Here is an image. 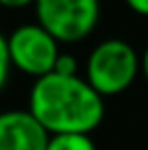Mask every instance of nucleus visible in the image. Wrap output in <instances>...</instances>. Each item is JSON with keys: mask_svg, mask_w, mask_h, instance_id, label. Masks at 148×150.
<instances>
[{"mask_svg": "<svg viewBox=\"0 0 148 150\" xmlns=\"http://www.w3.org/2000/svg\"><path fill=\"white\" fill-rule=\"evenodd\" d=\"M28 111L50 135H89L105 117V98L83 76L50 72L35 79L28 94Z\"/></svg>", "mask_w": 148, "mask_h": 150, "instance_id": "nucleus-1", "label": "nucleus"}, {"mask_svg": "<svg viewBox=\"0 0 148 150\" xmlns=\"http://www.w3.org/2000/svg\"><path fill=\"white\" fill-rule=\"evenodd\" d=\"M140 72V57L126 39H103L91 48L85 63V79L100 96H113L131 87Z\"/></svg>", "mask_w": 148, "mask_h": 150, "instance_id": "nucleus-2", "label": "nucleus"}, {"mask_svg": "<svg viewBox=\"0 0 148 150\" xmlns=\"http://www.w3.org/2000/svg\"><path fill=\"white\" fill-rule=\"evenodd\" d=\"M35 15L57 41H79L98 24L100 0H35Z\"/></svg>", "mask_w": 148, "mask_h": 150, "instance_id": "nucleus-3", "label": "nucleus"}, {"mask_svg": "<svg viewBox=\"0 0 148 150\" xmlns=\"http://www.w3.org/2000/svg\"><path fill=\"white\" fill-rule=\"evenodd\" d=\"M9 61L13 68L33 76L50 74L59 57V44L39 24H20L7 37Z\"/></svg>", "mask_w": 148, "mask_h": 150, "instance_id": "nucleus-4", "label": "nucleus"}, {"mask_svg": "<svg viewBox=\"0 0 148 150\" xmlns=\"http://www.w3.org/2000/svg\"><path fill=\"white\" fill-rule=\"evenodd\" d=\"M50 133L28 109L0 113V150H46Z\"/></svg>", "mask_w": 148, "mask_h": 150, "instance_id": "nucleus-5", "label": "nucleus"}, {"mask_svg": "<svg viewBox=\"0 0 148 150\" xmlns=\"http://www.w3.org/2000/svg\"><path fill=\"white\" fill-rule=\"evenodd\" d=\"M46 150H96V144L89 135L83 133H63V135H50Z\"/></svg>", "mask_w": 148, "mask_h": 150, "instance_id": "nucleus-6", "label": "nucleus"}, {"mask_svg": "<svg viewBox=\"0 0 148 150\" xmlns=\"http://www.w3.org/2000/svg\"><path fill=\"white\" fill-rule=\"evenodd\" d=\"M76 70H79V63H76V59L72 54L68 52H59L57 61H55V68L52 72L59 76H76Z\"/></svg>", "mask_w": 148, "mask_h": 150, "instance_id": "nucleus-7", "label": "nucleus"}, {"mask_svg": "<svg viewBox=\"0 0 148 150\" xmlns=\"http://www.w3.org/2000/svg\"><path fill=\"white\" fill-rule=\"evenodd\" d=\"M9 70H11V61H9V50H7V37L0 33V89L7 85Z\"/></svg>", "mask_w": 148, "mask_h": 150, "instance_id": "nucleus-8", "label": "nucleus"}, {"mask_svg": "<svg viewBox=\"0 0 148 150\" xmlns=\"http://www.w3.org/2000/svg\"><path fill=\"white\" fill-rule=\"evenodd\" d=\"M126 4H129V7L133 9L135 13L148 15V0H126Z\"/></svg>", "mask_w": 148, "mask_h": 150, "instance_id": "nucleus-9", "label": "nucleus"}, {"mask_svg": "<svg viewBox=\"0 0 148 150\" xmlns=\"http://www.w3.org/2000/svg\"><path fill=\"white\" fill-rule=\"evenodd\" d=\"M26 4H35V0H0V7H9V9H20Z\"/></svg>", "mask_w": 148, "mask_h": 150, "instance_id": "nucleus-10", "label": "nucleus"}, {"mask_svg": "<svg viewBox=\"0 0 148 150\" xmlns=\"http://www.w3.org/2000/svg\"><path fill=\"white\" fill-rule=\"evenodd\" d=\"M140 68H142V72H144V76L148 79V46H146V50H144V57L140 59Z\"/></svg>", "mask_w": 148, "mask_h": 150, "instance_id": "nucleus-11", "label": "nucleus"}]
</instances>
